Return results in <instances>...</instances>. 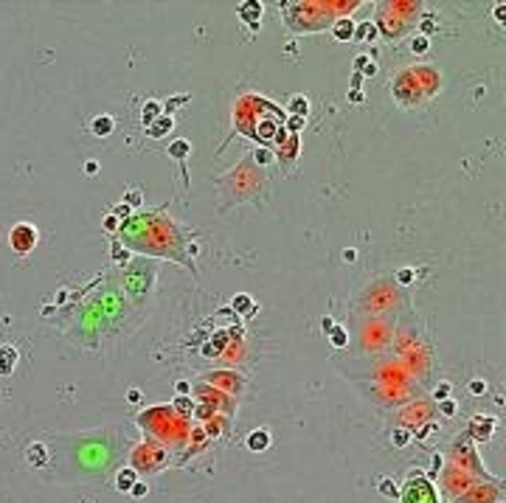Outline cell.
<instances>
[{"label": "cell", "mask_w": 506, "mask_h": 503, "mask_svg": "<svg viewBox=\"0 0 506 503\" xmlns=\"http://www.w3.org/2000/svg\"><path fill=\"white\" fill-rule=\"evenodd\" d=\"M267 447H270V433H267V430H253V433L248 436V450L261 453V450H267Z\"/></svg>", "instance_id": "3"}, {"label": "cell", "mask_w": 506, "mask_h": 503, "mask_svg": "<svg viewBox=\"0 0 506 503\" xmlns=\"http://www.w3.org/2000/svg\"><path fill=\"white\" fill-rule=\"evenodd\" d=\"M90 129H93V135L104 138V135H110L113 129H116V121H113L110 116H96L93 118V124H90Z\"/></svg>", "instance_id": "4"}, {"label": "cell", "mask_w": 506, "mask_h": 503, "mask_svg": "<svg viewBox=\"0 0 506 503\" xmlns=\"http://www.w3.org/2000/svg\"><path fill=\"white\" fill-rule=\"evenodd\" d=\"M270 160H273V155L267 152V149H259V152H256V163L267 166V163H270Z\"/></svg>", "instance_id": "18"}, {"label": "cell", "mask_w": 506, "mask_h": 503, "mask_svg": "<svg viewBox=\"0 0 506 503\" xmlns=\"http://www.w3.org/2000/svg\"><path fill=\"white\" fill-rule=\"evenodd\" d=\"M183 101H186V96H175V99L169 101V107H166V110H172V107H180Z\"/></svg>", "instance_id": "26"}, {"label": "cell", "mask_w": 506, "mask_h": 503, "mask_svg": "<svg viewBox=\"0 0 506 503\" xmlns=\"http://www.w3.org/2000/svg\"><path fill=\"white\" fill-rule=\"evenodd\" d=\"M380 492H383L385 498H397V487H394V481H391V478H383V481H380Z\"/></svg>", "instance_id": "14"}, {"label": "cell", "mask_w": 506, "mask_h": 503, "mask_svg": "<svg viewBox=\"0 0 506 503\" xmlns=\"http://www.w3.org/2000/svg\"><path fill=\"white\" fill-rule=\"evenodd\" d=\"M135 481H138V478H135V470H121L116 475V489L118 492H129Z\"/></svg>", "instance_id": "6"}, {"label": "cell", "mask_w": 506, "mask_h": 503, "mask_svg": "<svg viewBox=\"0 0 506 503\" xmlns=\"http://www.w3.org/2000/svg\"><path fill=\"white\" fill-rule=\"evenodd\" d=\"M397 278H400V284H410V278H414V270H408V267H405V270H400V275H397Z\"/></svg>", "instance_id": "21"}, {"label": "cell", "mask_w": 506, "mask_h": 503, "mask_svg": "<svg viewBox=\"0 0 506 503\" xmlns=\"http://www.w3.org/2000/svg\"><path fill=\"white\" fill-rule=\"evenodd\" d=\"M408 441H410V433H408V430H394V444H397V447H405Z\"/></svg>", "instance_id": "16"}, {"label": "cell", "mask_w": 506, "mask_h": 503, "mask_svg": "<svg viewBox=\"0 0 506 503\" xmlns=\"http://www.w3.org/2000/svg\"><path fill=\"white\" fill-rule=\"evenodd\" d=\"M447 391H450V382H442V385L436 388V394H433V397H436V399H444V397H447Z\"/></svg>", "instance_id": "23"}, {"label": "cell", "mask_w": 506, "mask_h": 503, "mask_svg": "<svg viewBox=\"0 0 506 503\" xmlns=\"http://www.w3.org/2000/svg\"><path fill=\"white\" fill-rule=\"evenodd\" d=\"M354 37H357V40H374V37H377V28H374L371 23H363V26L357 28Z\"/></svg>", "instance_id": "11"}, {"label": "cell", "mask_w": 506, "mask_h": 503, "mask_svg": "<svg viewBox=\"0 0 506 503\" xmlns=\"http://www.w3.org/2000/svg\"><path fill=\"white\" fill-rule=\"evenodd\" d=\"M259 14H261V6L259 3H253V0H251V3H242V20L251 23L253 31L259 28Z\"/></svg>", "instance_id": "5"}, {"label": "cell", "mask_w": 506, "mask_h": 503, "mask_svg": "<svg viewBox=\"0 0 506 503\" xmlns=\"http://www.w3.org/2000/svg\"><path fill=\"white\" fill-rule=\"evenodd\" d=\"M248 304H251V298H248V295H236V298H234V307H236V309H248V315H251L253 307H248Z\"/></svg>", "instance_id": "17"}, {"label": "cell", "mask_w": 506, "mask_h": 503, "mask_svg": "<svg viewBox=\"0 0 506 503\" xmlns=\"http://www.w3.org/2000/svg\"><path fill=\"white\" fill-rule=\"evenodd\" d=\"M189 152H192V143H189V141H175L169 146V155H172V158H177V160H183Z\"/></svg>", "instance_id": "8"}, {"label": "cell", "mask_w": 506, "mask_h": 503, "mask_svg": "<svg viewBox=\"0 0 506 503\" xmlns=\"http://www.w3.org/2000/svg\"><path fill=\"white\" fill-rule=\"evenodd\" d=\"M290 110L295 113V118H304V113L309 110L307 99H304V96H295V99H293V107H290Z\"/></svg>", "instance_id": "12"}, {"label": "cell", "mask_w": 506, "mask_h": 503, "mask_svg": "<svg viewBox=\"0 0 506 503\" xmlns=\"http://www.w3.org/2000/svg\"><path fill=\"white\" fill-rule=\"evenodd\" d=\"M332 343H335V346H343V343H346V332H343V329H335V334H332Z\"/></svg>", "instance_id": "20"}, {"label": "cell", "mask_w": 506, "mask_h": 503, "mask_svg": "<svg viewBox=\"0 0 506 503\" xmlns=\"http://www.w3.org/2000/svg\"><path fill=\"white\" fill-rule=\"evenodd\" d=\"M335 329V323H332V318H324V332H332Z\"/></svg>", "instance_id": "28"}, {"label": "cell", "mask_w": 506, "mask_h": 503, "mask_svg": "<svg viewBox=\"0 0 506 503\" xmlns=\"http://www.w3.org/2000/svg\"><path fill=\"white\" fill-rule=\"evenodd\" d=\"M129 492H133V498H144V495H146V483L135 481V483H133V489H129Z\"/></svg>", "instance_id": "19"}, {"label": "cell", "mask_w": 506, "mask_h": 503, "mask_svg": "<svg viewBox=\"0 0 506 503\" xmlns=\"http://www.w3.org/2000/svg\"><path fill=\"white\" fill-rule=\"evenodd\" d=\"M160 118V104L158 101H146V107H144V124L149 127L152 121H158Z\"/></svg>", "instance_id": "10"}, {"label": "cell", "mask_w": 506, "mask_h": 503, "mask_svg": "<svg viewBox=\"0 0 506 503\" xmlns=\"http://www.w3.org/2000/svg\"><path fill=\"white\" fill-rule=\"evenodd\" d=\"M129 402H141V391H138V388H133V391H129Z\"/></svg>", "instance_id": "27"}, {"label": "cell", "mask_w": 506, "mask_h": 503, "mask_svg": "<svg viewBox=\"0 0 506 503\" xmlns=\"http://www.w3.org/2000/svg\"><path fill=\"white\" fill-rule=\"evenodd\" d=\"M495 20L503 26V20H506V6H503V3H501V6H495Z\"/></svg>", "instance_id": "24"}, {"label": "cell", "mask_w": 506, "mask_h": 503, "mask_svg": "<svg viewBox=\"0 0 506 503\" xmlns=\"http://www.w3.org/2000/svg\"><path fill=\"white\" fill-rule=\"evenodd\" d=\"M442 413H444V416H453V413H456V402L444 399V402H442Z\"/></svg>", "instance_id": "22"}, {"label": "cell", "mask_w": 506, "mask_h": 503, "mask_svg": "<svg viewBox=\"0 0 506 503\" xmlns=\"http://www.w3.org/2000/svg\"><path fill=\"white\" fill-rule=\"evenodd\" d=\"M335 37H338V40H352V37H354V26L346 20V17H343V20L335 26Z\"/></svg>", "instance_id": "9"}, {"label": "cell", "mask_w": 506, "mask_h": 503, "mask_svg": "<svg viewBox=\"0 0 506 503\" xmlns=\"http://www.w3.org/2000/svg\"><path fill=\"white\" fill-rule=\"evenodd\" d=\"M402 503H436L433 483L427 478H419L410 472V481L405 483V492H402Z\"/></svg>", "instance_id": "1"}, {"label": "cell", "mask_w": 506, "mask_h": 503, "mask_svg": "<svg viewBox=\"0 0 506 503\" xmlns=\"http://www.w3.org/2000/svg\"><path fill=\"white\" fill-rule=\"evenodd\" d=\"M166 129H172V116L169 118L160 116L158 121H152L149 127H146V135H149V138H160V135H166Z\"/></svg>", "instance_id": "7"}, {"label": "cell", "mask_w": 506, "mask_h": 503, "mask_svg": "<svg viewBox=\"0 0 506 503\" xmlns=\"http://www.w3.org/2000/svg\"><path fill=\"white\" fill-rule=\"evenodd\" d=\"M11 248L17 250V253H28V250L37 245V231L31 228V225H26V222H20V225H14L11 228Z\"/></svg>", "instance_id": "2"}, {"label": "cell", "mask_w": 506, "mask_h": 503, "mask_svg": "<svg viewBox=\"0 0 506 503\" xmlns=\"http://www.w3.org/2000/svg\"><path fill=\"white\" fill-rule=\"evenodd\" d=\"M470 394H473V397H481V394H486V382H484V380H473V382H470Z\"/></svg>", "instance_id": "15"}, {"label": "cell", "mask_w": 506, "mask_h": 503, "mask_svg": "<svg viewBox=\"0 0 506 503\" xmlns=\"http://www.w3.org/2000/svg\"><path fill=\"white\" fill-rule=\"evenodd\" d=\"M410 48H414V53H425L427 48H430V43H427V37H425V34H419V37H414V40H410Z\"/></svg>", "instance_id": "13"}, {"label": "cell", "mask_w": 506, "mask_h": 503, "mask_svg": "<svg viewBox=\"0 0 506 503\" xmlns=\"http://www.w3.org/2000/svg\"><path fill=\"white\" fill-rule=\"evenodd\" d=\"M85 172H87V175H96V172H99V163H96V160H87V163H85Z\"/></svg>", "instance_id": "25"}]
</instances>
